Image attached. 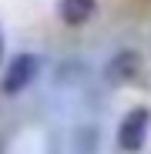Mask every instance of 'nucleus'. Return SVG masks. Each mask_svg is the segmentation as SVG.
Masks as SVG:
<instances>
[{"mask_svg": "<svg viewBox=\"0 0 151 154\" xmlns=\"http://www.w3.org/2000/svg\"><path fill=\"white\" fill-rule=\"evenodd\" d=\"M40 70V57L37 54H14L10 64L0 74V94H20L24 87L34 84V77Z\"/></svg>", "mask_w": 151, "mask_h": 154, "instance_id": "f257e3e1", "label": "nucleus"}, {"mask_svg": "<svg viewBox=\"0 0 151 154\" xmlns=\"http://www.w3.org/2000/svg\"><path fill=\"white\" fill-rule=\"evenodd\" d=\"M151 127V107H131L118 124V147L121 151H141Z\"/></svg>", "mask_w": 151, "mask_h": 154, "instance_id": "f03ea898", "label": "nucleus"}, {"mask_svg": "<svg viewBox=\"0 0 151 154\" xmlns=\"http://www.w3.org/2000/svg\"><path fill=\"white\" fill-rule=\"evenodd\" d=\"M104 81L111 87H131L141 81V57L134 50H118L104 67Z\"/></svg>", "mask_w": 151, "mask_h": 154, "instance_id": "7ed1b4c3", "label": "nucleus"}, {"mask_svg": "<svg viewBox=\"0 0 151 154\" xmlns=\"http://www.w3.org/2000/svg\"><path fill=\"white\" fill-rule=\"evenodd\" d=\"M94 0H57V17L67 23V27H81V23L91 20L94 14Z\"/></svg>", "mask_w": 151, "mask_h": 154, "instance_id": "20e7f679", "label": "nucleus"}, {"mask_svg": "<svg viewBox=\"0 0 151 154\" xmlns=\"http://www.w3.org/2000/svg\"><path fill=\"white\" fill-rule=\"evenodd\" d=\"M0 60H4V30H0Z\"/></svg>", "mask_w": 151, "mask_h": 154, "instance_id": "39448f33", "label": "nucleus"}]
</instances>
